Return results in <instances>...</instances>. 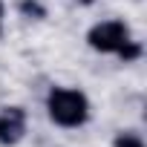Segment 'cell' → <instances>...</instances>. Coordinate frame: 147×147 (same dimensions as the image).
Instances as JSON below:
<instances>
[{"label": "cell", "instance_id": "ba28073f", "mask_svg": "<svg viewBox=\"0 0 147 147\" xmlns=\"http://www.w3.org/2000/svg\"><path fill=\"white\" fill-rule=\"evenodd\" d=\"M75 3H81V6H92L95 0H75Z\"/></svg>", "mask_w": 147, "mask_h": 147}, {"label": "cell", "instance_id": "277c9868", "mask_svg": "<svg viewBox=\"0 0 147 147\" xmlns=\"http://www.w3.org/2000/svg\"><path fill=\"white\" fill-rule=\"evenodd\" d=\"M18 12H20V18H29V20H43L46 18V6L40 0H18Z\"/></svg>", "mask_w": 147, "mask_h": 147}, {"label": "cell", "instance_id": "52a82bcc", "mask_svg": "<svg viewBox=\"0 0 147 147\" xmlns=\"http://www.w3.org/2000/svg\"><path fill=\"white\" fill-rule=\"evenodd\" d=\"M3 15H6V3L0 0V20H3Z\"/></svg>", "mask_w": 147, "mask_h": 147}, {"label": "cell", "instance_id": "8992f818", "mask_svg": "<svg viewBox=\"0 0 147 147\" xmlns=\"http://www.w3.org/2000/svg\"><path fill=\"white\" fill-rule=\"evenodd\" d=\"M115 58H121L124 63H133V61H138V58H141V43H138V40H130V43H127V46H124V49H121Z\"/></svg>", "mask_w": 147, "mask_h": 147}, {"label": "cell", "instance_id": "5b68a950", "mask_svg": "<svg viewBox=\"0 0 147 147\" xmlns=\"http://www.w3.org/2000/svg\"><path fill=\"white\" fill-rule=\"evenodd\" d=\"M113 147H144V138L136 130H118L113 136Z\"/></svg>", "mask_w": 147, "mask_h": 147}, {"label": "cell", "instance_id": "6da1fadb", "mask_svg": "<svg viewBox=\"0 0 147 147\" xmlns=\"http://www.w3.org/2000/svg\"><path fill=\"white\" fill-rule=\"evenodd\" d=\"M92 104L84 90L78 87H52L46 92V115L55 127L63 130H78L90 121Z\"/></svg>", "mask_w": 147, "mask_h": 147}, {"label": "cell", "instance_id": "7a4b0ae2", "mask_svg": "<svg viewBox=\"0 0 147 147\" xmlns=\"http://www.w3.org/2000/svg\"><path fill=\"white\" fill-rule=\"evenodd\" d=\"M133 40V32L124 20H98L87 32V46L98 55H118Z\"/></svg>", "mask_w": 147, "mask_h": 147}, {"label": "cell", "instance_id": "3957f363", "mask_svg": "<svg viewBox=\"0 0 147 147\" xmlns=\"http://www.w3.org/2000/svg\"><path fill=\"white\" fill-rule=\"evenodd\" d=\"M29 130V115L20 104H6L0 107V147H15L26 138Z\"/></svg>", "mask_w": 147, "mask_h": 147}, {"label": "cell", "instance_id": "9c48e42d", "mask_svg": "<svg viewBox=\"0 0 147 147\" xmlns=\"http://www.w3.org/2000/svg\"><path fill=\"white\" fill-rule=\"evenodd\" d=\"M0 35H3V20H0Z\"/></svg>", "mask_w": 147, "mask_h": 147}]
</instances>
